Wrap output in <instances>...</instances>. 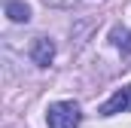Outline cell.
Instances as JSON below:
<instances>
[{"mask_svg": "<svg viewBox=\"0 0 131 128\" xmlns=\"http://www.w3.org/2000/svg\"><path fill=\"white\" fill-rule=\"evenodd\" d=\"M31 61L37 67H49V64L55 61V43L49 37H37L31 43Z\"/></svg>", "mask_w": 131, "mask_h": 128, "instance_id": "cell-3", "label": "cell"}, {"mask_svg": "<svg viewBox=\"0 0 131 128\" xmlns=\"http://www.w3.org/2000/svg\"><path fill=\"white\" fill-rule=\"evenodd\" d=\"M110 40H113V46H119V49L131 52V31H128V28H113Z\"/></svg>", "mask_w": 131, "mask_h": 128, "instance_id": "cell-5", "label": "cell"}, {"mask_svg": "<svg viewBox=\"0 0 131 128\" xmlns=\"http://www.w3.org/2000/svg\"><path fill=\"white\" fill-rule=\"evenodd\" d=\"M6 15L15 22V25H28L31 22V6L25 0H9L6 3Z\"/></svg>", "mask_w": 131, "mask_h": 128, "instance_id": "cell-4", "label": "cell"}, {"mask_svg": "<svg viewBox=\"0 0 131 128\" xmlns=\"http://www.w3.org/2000/svg\"><path fill=\"white\" fill-rule=\"evenodd\" d=\"M79 119H82V113H79V104L76 101H55L46 110L49 128H76Z\"/></svg>", "mask_w": 131, "mask_h": 128, "instance_id": "cell-1", "label": "cell"}, {"mask_svg": "<svg viewBox=\"0 0 131 128\" xmlns=\"http://www.w3.org/2000/svg\"><path fill=\"white\" fill-rule=\"evenodd\" d=\"M116 113H131V86L116 89L113 95L101 104V116H116Z\"/></svg>", "mask_w": 131, "mask_h": 128, "instance_id": "cell-2", "label": "cell"}, {"mask_svg": "<svg viewBox=\"0 0 131 128\" xmlns=\"http://www.w3.org/2000/svg\"><path fill=\"white\" fill-rule=\"evenodd\" d=\"M43 3H46V6H61V9H64V6H73L76 0H43Z\"/></svg>", "mask_w": 131, "mask_h": 128, "instance_id": "cell-6", "label": "cell"}]
</instances>
